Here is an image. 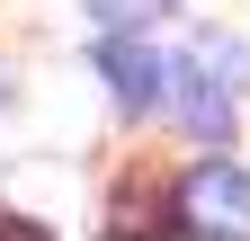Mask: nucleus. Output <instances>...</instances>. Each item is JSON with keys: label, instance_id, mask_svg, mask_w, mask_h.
<instances>
[{"label": "nucleus", "instance_id": "nucleus-1", "mask_svg": "<svg viewBox=\"0 0 250 241\" xmlns=\"http://www.w3.org/2000/svg\"><path fill=\"white\" fill-rule=\"evenodd\" d=\"M179 116H188V134H206V143H224L232 134V107H241V80H250V45L241 36H197L179 54Z\"/></svg>", "mask_w": 250, "mask_h": 241}, {"label": "nucleus", "instance_id": "nucleus-2", "mask_svg": "<svg viewBox=\"0 0 250 241\" xmlns=\"http://www.w3.org/2000/svg\"><path fill=\"white\" fill-rule=\"evenodd\" d=\"M170 215H179L188 241H241V232H250V170L224 161V152L197 161V170L170 188Z\"/></svg>", "mask_w": 250, "mask_h": 241}, {"label": "nucleus", "instance_id": "nucleus-3", "mask_svg": "<svg viewBox=\"0 0 250 241\" xmlns=\"http://www.w3.org/2000/svg\"><path fill=\"white\" fill-rule=\"evenodd\" d=\"M99 80H107L116 107H152L161 80H170V63H161L152 45H134V36H107V45H99Z\"/></svg>", "mask_w": 250, "mask_h": 241}, {"label": "nucleus", "instance_id": "nucleus-4", "mask_svg": "<svg viewBox=\"0 0 250 241\" xmlns=\"http://www.w3.org/2000/svg\"><path fill=\"white\" fill-rule=\"evenodd\" d=\"M89 9H99V27H107V36H134V27H152V18H170L179 0H89Z\"/></svg>", "mask_w": 250, "mask_h": 241}, {"label": "nucleus", "instance_id": "nucleus-5", "mask_svg": "<svg viewBox=\"0 0 250 241\" xmlns=\"http://www.w3.org/2000/svg\"><path fill=\"white\" fill-rule=\"evenodd\" d=\"M0 241H45V232L36 223H0Z\"/></svg>", "mask_w": 250, "mask_h": 241}]
</instances>
